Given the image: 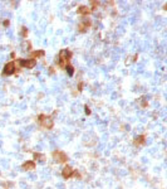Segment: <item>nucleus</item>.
Masks as SVG:
<instances>
[{"label":"nucleus","instance_id":"obj_1","mask_svg":"<svg viewBox=\"0 0 167 189\" xmlns=\"http://www.w3.org/2000/svg\"><path fill=\"white\" fill-rule=\"evenodd\" d=\"M72 57H73V53L69 49H62L60 52H59V56H58V64H59V67L65 68L69 64Z\"/></svg>","mask_w":167,"mask_h":189},{"label":"nucleus","instance_id":"obj_2","mask_svg":"<svg viewBox=\"0 0 167 189\" xmlns=\"http://www.w3.org/2000/svg\"><path fill=\"white\" fill-rule=\"evenodd\" d=\"M38 121H39V123H40L41 128H43V129H47V130L53 129V126H54L53 119H52L50 116L44 115V113H41V115L38 116Z\"/></svg>","mask_w":167,"mask_h":189},{"label":"nucleus","instance_id":"obj_3","mask_svg":"<svg viewBox=\"0 0 167 189\" xmlns=\"http://www.w3.org/2000/svg\"><path fill=\"white\" fill-rule=\"evenodd\" d=\"M53 159L57 161V163H60V164H64V163H67L68 161V155L64 153V151H62V150H55L53 151Z\"/></svg>","mask_w":167,"mask_h":189},{"label":"nucleus","instance_id":"obj_4","mask_svg":"<svg viewBox=\"0 0 167 189\" xmlns=\"http://www.w3.org/2000/svg\"><path fill=\"white\" fill-rule=\"evenodd\" d=\"M16 68H15V62L12 61V62H8V63L4 66V68H3V72L1 74L3 76H12L15 73Z\"/></svg>","mask_w":167,"mask_h":189},{"label":"nucleus","instance_id":"obj_5","mask_svg":"<svg viewBox=\"0 0 167 189\" xmlns=\"http://www.w3.org/2000/svg\"><path fill=\"white\" fill-rule=\"evenodd\" d=\"M37 61L32 59V58H26V59H19V66L22 68H26V70H32L35 67Z\"/></svg>","mask_w":167,"mask_h":189},{"label":"nucleus","instance_id":"obj_6","mask_svg":"<svg viewBox=\"0 0 167 189\" xmlns=\"http://www.w3.org/2000/svg\"><path fill=\"white\" fill-rule=\"evenodd\" d=\"M90 24H92V22H90L89 19L83 18L78 24V32L79 33H86L87 30H88V28L90 27Z\"/></svg>","mask_w":167,"mask_h":189},{"label":"nucleus","instance_id":"obj_7","mask_svg":"<svg viewBox=\"0 0 167 189\" xmlns=\"http://www.w3.org/2000/svg\"><path fill=\"white\" fill-rule=\"evenodd\" d=\"M73 173H74V169L69 165H65L63 168V170H62V177H63L64 179H69V178L73 177Z\"/></svg>","mask_w":167,"mask_h":189},{"label":"nucleus","instance_id":"obj_8","mask_svg":"<svg viewBox=\"0 0 167 189\" xmlns=\"http://www.w3.org/2000/svg\"><path fill=\"white\" fill-rule=\"evenodd\" d=\"M77 13H78L79 15L87 16V15H89L90 13H92V10H90V8H89V6H87V5H81L77 9Z\"/></svg>","mask_w":167,"mask_h":189},{"label":"nucleus","instance_id":"obj_9","mask_svg":"<svg viewBox=\"0 0 167 189\" xmlns=\"http://www.w3.org/2000/svg\"><path fill=\"white\" fill-rule=\"evenodd\" d=\"M23 170H34L35 169V161L34 160H28L22 165Z\"/></svg>","mask_w":167,"mask_h":189},{"label":"nucleus","instance_id":"obj_10","mask_svg":"<svg viewBox=\"0 0 167 189\" xmlns=\"http://www.w3.org/2000/svg\"><path fill=\"white\" fill-rule=\"evenodd\" d=\"M146 143V135H138L134 137L133 140V145L134 146H141V145H145Z\"/></svg>","mask_w":167,"mask_h":189},{"label":"nucleus","instance_id":"obj_11","mask_svg":"<svg viewBox=\"0 0 167 189\" xmlns=\"http://www.w3.org/2000/svg\"><path fill=\"white\" fill-rule=\"evenodd\" d=\"M44 56H45V52L43 49L34 50V52H32V59H35V58H43Z\"/></svg>","mask_w":167,"mask_h":189},{"label":"nucleus","instance_id":"obj_12","mask_svg":"<svg viewBox=\"0 0 167 189\" xmlns=\"http://www.w3.org/2000/svg\"><path fill=\"white\" fill-rule=\"evenodd\" d=\"M65 70H67V72H68V74H69V76H71V77H72V76H73V74H74V68H73V66H71V64H68V66H67V67H65Z\"/></svg>","mask_w":167,"mask_h":189},{"label":"nucleus","instance_id":"obj_13","mask_svg":"<svg viewBox=\"0 0 167 189\" xmlns=\"http://www.w3.org/2000/svg\"><path fill=\"white\" fill-rule=\"evenodd\" d=\"M98 6H99V3H98V1H90V6H89V8H90V10H92V12H93L94 9L98 8Z\"/></svg>","mask_w":167,"mask_h":189},{"label":"nucleus","instance_id":"obj_14","mask_svg":"<svg viewBox=\"0 0 167 189\" xmlns=\"http://www.w3.org/2000/svg\"><path fill=\"white\" fill-rule=\"evenodd\" d=\"M22 37L23 38H26L28 37V29H26V27H22Z\"/></svg>","mask_w":167,"mask_h":189},{"label":"nucleus","instance_id":"obj_15","mask_svg":"<svg viewBox=\"0 0 167 189\" xmlns=\"http://www.w3.org/2000/svg\"><path fill=\"white\" fill-rule=\"evenodd\" d=\"M34 158L39 159V160H44V155L43 154H39V153H34Z\"/></svg>","mask_w":167,"mask_h":189},{"label":"nucleus","instance_id":"obj_16","mask_svg":"<svg viewBox=\"0 0 167 189\" xmlns=\"http://www.w3.org/2000/svg\"><path fill=\"white\" fill-rule=\"evenodd\" d=\"M141 106H142V108H146L148 106V102L145 100V97H142V102H141Z\"/></svg>","mask_w":167,"mask_h":189},{"label":"nucleus","instance_id":"obj_17","mask_svg":"<svg viewBox=\"0 0 167 189\" xmlns=\"http://www.w3.org/2000/svg\"><path fill=\"white\" fill-rule=\"evenodd\" d=\"M83 87H84V82H79V85H78V91L82 92V91H83Z\"/></svg>","mask_w":167,"mask_h":189},{"label":"nucleus","instance_id":"obj_18","mask_svg":"<svg viewBox=\"0 0 167 189\" xmlns=\"http://www.w3.org/2000/svg\"><path fill=\"white\" fill-rule=\"evenodd\" d=\"M84 111H86L87 115H90V108L88 107V106H86V107H84Z\"/></svg>","mask_w":167,"mask_h":189},{"label":"nucleus","instance_id":"obj_19","mask_svg":"<svg viewBox=\"0 0 167 189\" xmlns=\"http://www.w3.org/2000/svg\"><path fill=\"white\" fill-rule=\"evenodd\" d=\"M3 24H4V25H5V27H9V24H10V22H9V20H8V19H6V20H4V22H3Z\"/></svg>","mask_w":167,"mask_h":189}]
</instances>
